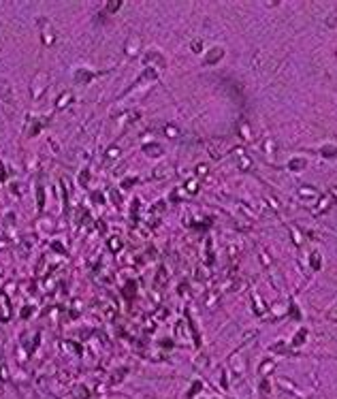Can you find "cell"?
I'll return each instance as SVG.
<instances>
[{"label": "cell", "instance_id": "obj_2", "mask_svg": "<svg viewBox=\"0 0 337 399\" xmlns=\"http://www.w3.org/2000/svg\"><path fill=\"white\" fill-rule=\"evenodd\" d=\"M0 98H2L7 105H11V85H9V81H0Z\"/></svg>", "mask_w": 337, "mask_h": 399}, {"label": "cell", "instance_id": "obj_1", "mask_svg": "<svg viewBox=\"0 0 337 399\" xmlns=\"http://www.w3.org/2000/svg\"><path fill=\"white\" fill-rule=\"evenodd\" d=\"M9 316H11V305H9L7 297L0 292V320H9Z\"/></svg>", "mask_w": 337, "mask_h": 399}, {"label": "cell", "instance_id": "obj_6", "mask_svg": "<svg viewBox=\"0 0 337 399\" xmlns=\"http://www.w3.org/2000/svg\"><path fill=\"white\" fill-rule=\"evenodd\" d=\"M111 248H113V250H118V248H120V241H118V239H113V241H111Z\"/></svg>", "mask_w": 337, "mask_h": 399}, {"label": "cell", "instance_id": "obj_4", "mask_svg": "<svg viewBox=\"0 0 337 399\" xmlns=\"http://www.w3.org/2000/svg\"><path fill=\"white\" fill-rule=\"evenodd\" d=\"M120 9V2H109V11L113 13V11H118Z\"/></svg>", "mask_w": 337, "mask_h": 399}, {"label": "cell", "instance_id": "obj_3", "mask_svg": "<svg viewBox=\"0 0 337 399\" xmlns=\"http://www.w3.org/2000/svg\"><path fill=\"white\" fill-rule=\"evenodd\" d=\"M145 152L149 154V156H160V152H162V149H160V147H156V145H154V147H147Z\"/></svg>", "mask_w": 337, "mask_h": 399}, {"label": "cell", "instance_id": "obj_5", "mask_svg": "<svg viewBox=\"0 0 337 399\" xmlns=\"http://www.w3.org/2000/svg\"><path fill=\"white\" fill-rule=\"evenodd\" d=\"M218 56H222V51H213L211 58H209V62H216V60H218Z\"/></svg>", "mask_w": 337, "mask_h": 399}]
</instances>
